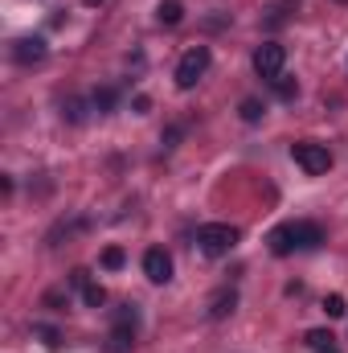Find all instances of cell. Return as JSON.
<instances>
[{
  "label": "cell",
  "instance_id": "ac0fdd59",
  "mask_svg": "<svg viewBox=\"0 0 348 353\" xmlns=\"http://www.w3.org/2000/svg\"><path fill=\"white\" fill-rule=\"evenodd\" d=\"M94 107L98 111H111L115 107V90H94Z\"/></svg>",
  "mask_w": 348,
  "mask_h": 353
},
{
  "label": "cell",
  "instance_id": "3957f363",
  "mask_svg": "<svg viewBox=\"0 0 348 353\" xmlns=\"http://www.w3.org/2000/svg\"><path fill=\"white\" fill-rule=\"evenodd\" d=\"M135 325H140V308L123 304L111 316V333H107V353H131L135 345Z\"/></svg>",
  "mask_w": 348,
  "mask_h": 353
},
{
  "label": "cell",
  "instance_id": "8992f818",
  "mask_svg": "<svg viewBox=\"0 0 348 353\" xmlns=\"http://www.w3.org/2000/svg\"><path fill=\"white\" fill-rule=\"evenodd\" d=\"M283 66H287V50H283L279 41H262L259 50H254V74H259V79L274 83V79L283 74Z\"/></svg>",
  "mask_w": 348,
  "mask_h": 353
},
{
  "label": "cell",
  "instance_id": "9c48e42d",
  "mask_svg": "<svg viewBox=\"0 0 348 353\" xmlns=\"http://www.w3.org/2000/svg\"><path fill=\"white\" fill-rule=\"evenodd\" d=\"M238 308V292L234 288H217L213 296H209V304H205V316L209 321H221V316H230Z\"/></svg>",
  "mask_w": 348,
  "mask_h": 353
},
{
  "label": "cell",
  "instance_id": "d6986e66",
  "mask_svg": "<svg viewBox=\"0 0 348 353\" xmlns=\"http://www.w3.org/2000/svg\"><path fill=\"white\" fill-rule=\"evenodd\" d=\"M62 115H66V119H70V123H83V119H87V115H83V103H78V99H70V103H66V111H62Z\"/></svg>",
  "mask_w": 348,
  "mask_h": 353
},
{
  "label": "cell",
  "instance_id": "ffe728a7",
  "mask_svg": "<svg viewBox=\"0 0 348 353\" xmlns=\"http://www.w3.org/2000/svg\"><path fill=\"white\" fill-rule=\"evenodd\" d=\"M87 4H98V0H87Z\"/></svg>",
  "mask_w": 348,
  "mask_h": 353
},
{
  "label": "cell",
  "instance_id": "7c38bea8",
  "mask_svg": "<svg viewBox=\"0 0 348 353\" xmlns=\"http://www.w3.org/2000/svg\"><path fill=\"white\" fill-rule=\"evenodd\" d=\"M83 304H87V308H102V304H107V292H102V283H94V279H90L87 288H83Z\"/></svg>",
  "mask_w": 348,
  "mask_h": 353
},
{
  "label": "cell",
  "instance_id": "7a4b0ae2",
  "mask_svg": "<svg viewBox=\"0 0 348 353\" xmlns=\"http://www.w3.org/2000/svg\"><path fill=\"white\" fill-rule=\"evenodd\" d=\"M238 226H230V222H205V226H197V251L205 255V259H221V255H230L234 247H238Z\"/></svg>",
  "mask_w": 348,
  "mask_h": 353
},
{
  "label": "cell",
  "instance_id": "e0dca14e",
  "mask_svg": "<svg viewBox=\"0 0 348 353\" xmlns=\"http://www.w3.org/2000/svg\"><path fill=\"white\" fill-rule=\"evenodd\" d=\"M270 87H274V94H279V99H295V94H299L295 79H287V74H279V79H274Z\"/></svg>",
  "mask_w": 348,
  "mask_h": 353
},
{
  "label": "cell",
  "instance_id": "277c9868",
  "mask_svg": "<svg viewBox=\"0 0 348 353\" xmlns=\"http://www.w3.org/2000/svg\"><path fill=\"white\" fill-rule=\"evenodd\" d=\"M209 62H213L209 46H193V50H184V54H180V62H176V87H180V90H193L201 79H205Z\"/></svg>",
  "mask_w": 348,
  "mask_h": 353
},
{
  "label": "cell",
  "instance_id": "ba28073f",
  "mask_svg": "<svg viewBox=\"0 0 348 353\" xmlns=\"http://www.w3.org/2000/svg\"><path fill=\"white\" fill-rule=\"evenodd\" d=\"M41 58H45V37H17V41H12V62L33 66V62H41Z\"/></svg>",
  "mask_w": 348,
  "mask_h": 353
},
{
  "label": "cell",
  "instance_id": "52a82bcc",
  "mask_svg": "<svg viewBox=\"0 0 348 353\" xmlns=\"http://www.w3.org/2000/svg\"><path fill=\"white\" fill-rule=\"evenodd\" d=\"M144 275H148L152 283H168V279H173V255H168L164 247H148V251H144Z\"/></svg>",
  "mask_w": 348,
  "mask_h": 353
},
{
  "label": "cell",
  "instance_id": "30bf717a",
  "mask_svg": "<svg viewBox=\"0 0 348 353\" xmlns=\"http://www.w3.org/2000/svg\"><path fill=\"white\" fill-rule=\"evenodd\" d=\"M156 17H160V25H180L184 21V4L180 0H160L156 4Z\"/></svg>",
  "mask_w": 348,
  "mask_h": 353
},
{
  "label": "cell",
  "instance_id": "5bb4252c",
  "mask_svg": "<svg viewBox=\"0 0 348 353\" xmlns=\"http://www.w3.org/2000/svg\"><path fill=\"white\" fill-rule=\"evenodd\" d=\"M324 312H328L332 321H336V316H345V312H348L345 296H340V292H332V296H324Z\"/></svg>",
  "mask_w": 348,
  "mask_h": 353
},
{
  "label": "cell",
  "instance_id": "5b68a950",
  "mask_svg": "<svg viewBox=\"0 0 348 353\" xmlns=\"http://www.w3.org/2000/svg\"><path fill=\"white\" fill-rule=\"evenodd\" d=\"M291 157H295V165L303 169V173L320 176L332 169V152H328V144H320V140H299V144H291Z\"/></svg>",
  "mask_w": 348,
  "mask_h": 353
},
{
  "label": "cell",
  "instance_id": "4fadbf2b",
  "mask_svg": "<svg viewBox=\"0 0 348 353\" xmlns=\"http://www.w3.org/2000/svg\"><path fill=\"white\" fill-rule=\"evenodd\" d=\"M238 111H242V119H246V123H259L262 115H266V107H262L259 99H242V107H238Z\"/></svg>",
  "mask_w": 348,
  "mask_h": 353
},
{
  "label": "cell",
  "instance_id": "2e32d148",
  "mask_svg": "<svg viewBox=\"0 0 348 353\" xmlns=\"http://www.w3.org/2000/svg\"><path fill=\"white\" fill-rule=\"evenodd\" d=\"M33 333H37L50 350H62V333H58V329H50V325H33Z\"/></svg>",
  "mask_w": 348,
  "mask_h": 353
},
{
  "label": "cell",
  "instance_id": "8fae6325",
  "mask_svg": "<svg viewBox=\"0 0 348 353\" xmlns=\"http://www.w3.org/2000/svg\"><path fill=\"white\" fill-rule=\"evenodd\" d=\"M307 345L316 353H328V350H336V337H332L328 329H312V333H307Z\"/></svg>",
  "mask_w": 348,
  "mask_h": 353
},
{
  "label": "cell",
  "instance_id": "44dd1931",
  "mask_svg": "<svg viewBox=\"0 0 348 353\" xmlns=\"http://www.w3.org/2000/svg\"><path fill=\"white\" fill-rule=\"evenodd\" d=\"M328 353H340V350H328Z\"/></svg>",
  "mask_w": 348,
  "mask_h": 353
},
{
  "label": "cell",
  "instance_id": "9a60e30c",
  "mask_svg": "<svg viewBox=\"0 0 348 353\" xmlns=\"http://www.w3.org/2000/svg\"><path fill=\"white\" fill-rule=\"evenodd\" d=\"M123 263H127L123 247H107V251H102V267H107V271H119Z\"/></svg>",
  "mask_w": 348,
  "mask_h": 353
},
{
  "label": "cell",
  "instance_id": "6da1fadb",
  "mask_svg": "<svg viewBox=\"0 0 348 353\" xmlns=\"http://www.w3.org/2000/svg\"><path fill=\"white\" fill-rule=\"evenodd\" d=\"M324 243V226L320 222H283L266 234V247L270 255H295V251H316Z\"/></svg>",
  "mask_w": 348,
  "mask_h": 353
}]
</instances>
